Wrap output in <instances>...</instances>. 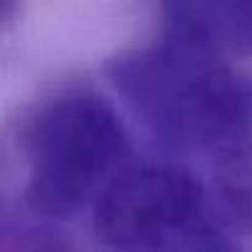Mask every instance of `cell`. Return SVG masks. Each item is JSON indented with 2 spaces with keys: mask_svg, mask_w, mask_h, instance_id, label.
I'll return each instance as SVG.
<instances>
[{
  "mask_svg": "<svg viewBox=\"0 0 252 252\" xmlns=\"http://www.w3.org/2000/svg\"><path fill=\"white\" fill-rule=\"evenodd\" d=\"M25 203L42 218L67 220L126 168L129 136L94 92H62L25 126Z\"/></svg>",
  "mask_w": 252,
  "mask_h": 252,
  "instance_id": "cell-2",
  "label": "cell"
},
{
  "mask_svg": "<svg viewBox=\"0 0 252 252\" xmlns=\"http://www.w3.org/2000/svg\"><path fill=\"white\" fill-rule=\"evenodd\" d=\"M210 183L220 225L252 235V139L215 156Z\"/></svg>",
  "mask_w": 252,
  "mask_h": 252,
  "instance_id": "cell-5",
  "label": "cell"
},
{
  "mask_svg": "<svg viewBox=\"0 0 252 252\" xmlns=\"http://www.w3.org/2000/svg\"><path fill=\"white\" fill-rule=\"evenodd\" d=\"M114 89L161 141L222 154L252 139V74L227 60L161 37L114 55Z\"/></svg>",
  "mask_w": 252,
  "mask_h": 252,
  "instance_id": "cell-1",
  "label": "cell"
},
{
  "mask_svg": "<svg viewBox=\"0 0 252 252\" xmlns=\"http://www.w3.org/2000/svg\"><path fill=\"white\" fill-rule=\"evenodd\" d=\"M208 215L193 173L178 166H126L94 200V235L109 252H154Z\"/></svg>",
  "mask_w": 252,
  "mask_h": 252,
  "instance_id": "cell-3",
  "label": "cell"
},
{
  "mask_svg": "<svg viewBox=\"0 0 252 252\" xmlns=\"http://www.w3.org/2000/svg\"><path fill=\"white\" fill-rule=\"evenodd\" d=\"M3 252H74V250L45 230H18V235L5 237Z\"/></svg>",
  "mask_w": 252,
  "mask_h": 252,
  "instance_id": "cell-7",
  "label": "cell"
},
{
  "mask_svg": "<svg viewBox=\"0 0 252 252\" xmlns=\"http://www.w3.org/2000/svg\"><path fill=\"white\" fill-rule=\"evenodd\" d=\"M161 37L220 60H252V3L193 0L161 5Z\"/></svg>",
  "mask_w": 252,
  "mask_h": 252,
  "instance_id": "cell-4",
  "label": "cell"
},
{
  "mask_svg": "<svg viewBox=\"0 0 252 252\" xmlns=\"http://www.w3.org/2000/svg\"><path fill=\"white\" fill-rule=\"evenodd\" d=\"M154 252H242V250L230 237V230H225L213 218H205L198 225L181 232L178 237L156 247Z\"/></svg>",
  "mask_w": 252,
  "mask_h": 252,
  "instance_id": "cell-6",
  "label": "cell"
}]
</instances>
